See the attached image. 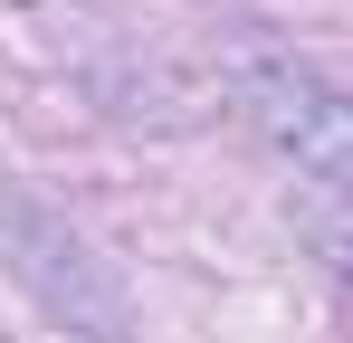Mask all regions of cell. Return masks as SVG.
Instances as JSON below:
<instances>
[{"label":"cell","instance_id":"cell-1","mask_svg":"<svg viewBox=\"0 0 353 343\" xmlns=\"http://www.w3.org/2000/svg\"><path fill=\"white\" fill-rule=\"evenodd\" d=\"M248 114L268 124V143H277L296 172L353 191V105L325 86V76H305L287 57H248Z\"/></svg>","mask_w":353,"mask_h":343}]
</instances>
